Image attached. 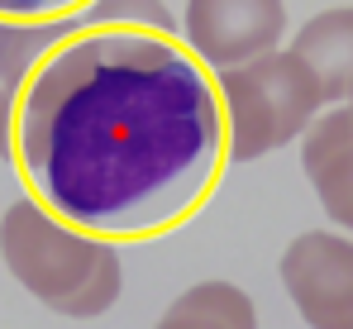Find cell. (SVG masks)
I'll return each mask as SVG.
<instances>
[{
	"instance_id": "cell-1",
	"label": "cell",
	"mask_w": 353,
	"mask_h": 329,
	"mask_svg": "<svg viewBox=\"0 0 353 329\" xmlns=\"http://www.w3.org/2000/svg\"><path fill=\"white\" fill-rule=\"evenodd\" d=\"M10 163L34 206L105 243H148L196 219L225 167L215 72L181 34L62 29L10 96Z\"/></svg>"
},
{
	"instance_id": "cell-2",
	"label": "cell",
	"mask_w": 353,
	"mask_h": 329,
	"mask_svg": "<svg viewBox=\"0 0 353 329\" xmlns=\"http://www.w3.org/2000/svg\"><path fill=\"white\" fill-rule=\"evenodd\" d=\"M0 263L34 301L67 320L105 315L124 286L115 243L67 229L29 196L0 215Z\"/></svg>"
},
{
	"instance_id": "cell-3",
	"label": "cell",
	"mask_w": 353,
	"mask_h": 329,
	"mask_svg": "<svg viewBox=\"0 0 353 329\" xmlns=\"http://www.w3.org/2000/svg\"><path fill=\"white\" fill-rule=\"evenodd\" d=\"M220 106H225V139H230V163H258L277 148L296 143L310 119L325 110V96L310 77V67L292 48L253 57L215 72Z\"/></svg>"
},
{
	"instance_id": "cell-4",
	"label": "cell",
	"mask_w": 353,
	"mask_h": 329,
	"mask_svg": "<svg viewBox=\"0 0 353 329\" xmlns=\"http://www.w3.org/2000/svg\"><path fill=\"white\" fill-rule=\"evenodd\" d=\"M176 34L210 72H225L282 48L287 0H186Z\"/></svg>"
},
{
	"instance_id": "cell-5",
	"label": "cell",
	"mask_w": 353,
	"mask_h": 329,
	"mask_svg": "<svg viewBox=\"0 0 353 329\" xmlns=\"http://www.w3.org/2000/svg\"><path fill=\"white\" fill-rule=\"evenodd\" d=\"M296 315L310 329H353V239L334 229L296 234L277 263Z\"/></svg>"
},
{
	"instance_id": "cell-6",
	"label": "cell",
	"mask_w": 353,
	"mask_h": 329,
	"mask_svg": "<svg viewBox=\"0 0 353 329\" xmlns=\"http://www.w3.org/2000/svg\"><path fill=\"white\" fill-rule=\"evenodd\" d=\"M301 172L320 210L353 234V119L344 106H325L301 134Z\"/></svg>"
},
{
	"instance_id": "cell-7",
	"label": "cell",
	"mask_w": 353,
	"mask_h": 329,
	"mask_svg": "<svg viewBox=\"0 0 353 329\" xmlns=\"http://www.w3.org/2000/svg\"><path fill=\"white\" fill-rule=\"evenodd\" d=\"M292 53L310 67L325 106H344L353 86V5L310 14L292 39Z\"/></svg>"
},
{
	"instance_id": "cell-8",
	"label": "cell",
	"mask_w": 353,
	"mask_h": 329,
	"mask_svg": "<svg viewBox=\"0 0 353 329\" xmlns=\"http://www.w3.org/2000/svg\"><path fill=\"white\" fill-rule=\"evenodd\" d=\"M153 329H258V306L243 286L225 281V277H210V281L186 286L158 315Z\"/></svg>"
},
{
	"instance_id": "cell-9",
	"label": "cell",
	"mask_w": 353,
	"mask_h": 329,
	"mask_svg": "<svg viewBox=\"0 0 353 329\" xmlns=\"http://www.w3.org/2000/svg\"><path fill=\"white\" fill-rule=\"evenodd\" d=\"M67 24L72 19H62V24H10V19H0V86L14 91V81L29 72V62L43 53Z\"/></svg>"
},
{
	"instance_id": "cell-10",
	"label": "cell",
	"mask_w": 353,
	"mask_h": 329,
	"mask_svg": "<svg viewBox=\"0 0 353 329\" xmlns=\"http://www.w3.org/2000/svg\"><path fill=\"white\" fill-rule=\"evenodd\" d=\"M81 19L86 24H143V29L176 34V14L163 0H91V10Z\"/></svg>"
},
{
	"instance_id": "cell-11",
	"label": "cell",
	"mask_w": 353,
	"mask_h": 329,
	"mask_svg": "<svg viewBox=\"0 0 353 329\" xmlns=\"http://www.w3.org/2000/svg\"><path fill=\"white\" fill-rule=\"evenodd\" d=\"M86 10H91V0H0V19H10V24H62Z\"/></svg>"
},
{
	"instance_id": "cell-12",
	"label": "cell",
	"mask_w": 353,
	"mask_h": 329,
	"mask_svg": "<svg viewBox=\"0 0 353 329\" xmlns=\"http://www.w3.org/2000/svg\"><path fill=\"white\" fill-rule=\"evenodd\" d=\"M10 96L14 91L0 86V153H10Z\"/></svg>"
},
{
	"instance_id": "cell-13",
	"label": "cell",
	"mask_w": 353,
	"mask_h": 329,
	"mask_svg": "<svg viewBox=\"0 0 353 329\" xmlns=\"http://www.w3.org/2000/svg\"><path fill=\"white\" fill-rule=\"evenodd\" d=\"M344 110H349V119H353V86H349V96H344Z\"/></svg>"
}]
</instances>
